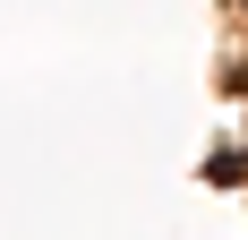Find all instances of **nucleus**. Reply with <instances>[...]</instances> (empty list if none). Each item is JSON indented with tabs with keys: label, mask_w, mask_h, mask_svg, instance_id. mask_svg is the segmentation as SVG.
Returning a JSON list of instances; mask_svg holds the SVG:
<instances>
[{
	"label": "nucleus",
	"mask_w": 248,
	"mask_h": 240,
	"mask_svg": "<svg viewBox=\"0 0 248 240\" xmlns=\"http://www.w3.org/2000/svg\"><path fill=\"white\" fill-rule=\"evenodd\" d=\"M205 180H248V146H214L205 154Z\"/></svg>",
	"instance_id": "obj_1"
},
{
	"label": "nucleus",
	"mask_w": 248,
	"mask_h": 240,
	"mask_svg": "<svg viewBox=\"0 0 248 240\" xmlns=\"http://www.w3.org/2000/svg\"><path fill=\"white\" fill-rule=\"evenodd\" d=\"M240 17H248V0H240Z\"/></svg>",
	"instance_id": "obj_2"
}]
</instances>
